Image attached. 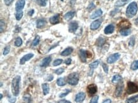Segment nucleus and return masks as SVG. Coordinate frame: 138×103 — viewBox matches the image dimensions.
I'll list each match as a JSON object with an SVG mask.
<instances>
[{
  "label": "nucleus",
  "instance_id": "48",
  "mask_svg": "<svg viewBox=\"0 0 138 103\" xmlns=\"http://www.w3.org/2000/svg\"><path fill=\"white\" fill-rule=\"evenodd\" d=\"M58 103H72L71 102H70V101H67L66 99H62V100H61V101H59Z\"/></svg>",
  "mask_w": 138,
  "mask_h": 103
},
{
  "label": "nucleus",
  "instance_id": "53",
  "mask_svg": "<svg viewBox=\"0 0 138 103\" xmlns=\"http://www.w3.org/2000/svg\"><path fill=\"white\" fill-rule=\"evenodd\" d=\"M135 24H137V25H138V17L137 18H136V20H135Z\"/></svg>",
  "mask_w": 138,
  "mask_h": 103
},
{
  "label": "nucleus",
  "instance_id": "49",
  "mask_svg": "<svg viewBox=\"0 0 138 103\" xmlns=\"http://www.w3.org/2000/svg\"><path fill=\"white\" fill-rule=\"evenodd\" d=\"M53 79H54V76L52 75V74H50V75L48 76L47 80V81H52V80H53Z\"/></svg>",
  "mask_w": 138,
  "mask_h": 103
},
{
  "label": "nucleus",
  "instance_id": "4",
  "mask_svg": "<svg viewBox=\"0 0 138 103\" xmlns=\"http://www.w3.org/2000/svg\"><path fill=\"white\" fill-rule=\"evenodd\" d=\"M79 57L80 59V61L82 62H87V59L90 58L92 57V54L89 51L81 49L79 50Z\"/></svg>",
  "mask_w": 138,
  "mask_h": 103
},
{
  "label": "nucleus",
  "instance_id": "41",
  "mask_svg": "<svg viewBox=\"0 0 138 103\" xmlns=\"http://www.w3.org/2000/svg\"><path fill=\"white\" fill-rule=\"evenodd\" d=\"M98 100H99V96H98V95L94 96L93 97H92V99H91L90 103H97Z\"/></svg>",
  "mask_w": 138,
  "mask_h": 103
},
{
  "label": "nucleus",
  "instance_id": "12",
  "mask_svg": "<svg viewBox=\"0 0 138 103\" xmlns=\"http://www.w3.org/2000/svg\"><path fill=\"white\" fill-rule=\"evenodd\" d=\"M101 23L102 19H97L96 20V21H94V22H92L90 24V29L92 30V31L97 29L100 27V25H101Z\"/></svg>",
  "mask_w": 138,
  "mask_h": 103
},
{
  "label": "nucleus",
  "instance_id": "47",
  "mask_svg": "<svg viewBox=\"0 0 138 103\" xmlns=\"http://www.w3.org/2000/svg\"><path fill=\"white\" fill-rule=\"evenodd\" d=\"M34 13H35V10H34V9H31L29 11H28V15H29V16L31 17V16H32V15H33V14H34Z\"/></svg>",
  "mask_w": 138,
  "mask_h": 103
},
{
  "label": "nucleus",
  "instance_id": "56",
  "mask_svg": "<svg viewBox=\"0 0 138 103\" xmlns=\"http://www.w3.org/2000/svg\"><path fill=\"white\" fill-rule=\"evenodd\" d=\"M61 1H63V0H61Z\"/></svg>",
  "mask_w": 138,
  "mask_h": 103
},
{
  "label": "nucleus",
  "instance_id": "43",
  "mask_svg": "<svg viewBox=\"0 0 138 103\" xmlns=\"http://www.w3.org/2000/svg\"><path fill=\"white\" fill-rule=\"evenodd\" d=\"M102 68H103L104 71L106 74H108V66L106 65V64H104V63L102 64Z\"/></svg>",
  "mask_w": 138,
  "mask_h": 103
},
{
  "label": "nucleus",
  "instance_id": "1",
  "mask_svg": "<svg viewBox=\"0 0 138 103\" xmlns=\"http://www.w3.org/2000/svg\"><path fill=\"white\" fill-rule=\"evenodd\" d=\"M21 76L17 75L13 78L11 84L12 92L14 96H17L19 94L20 91V83H21Z\"/></svg>",
  "mask_w": 138,
  "mask_h": 103
},
{
  "label": "nucleus",
  "instance_id": "23",
  "mask_svg": "<svg viewBox=\"0 0 138 103\" xmlns=\"http://www.w3.org/2000/svg\"><path fill=\"white\" fill-rule=\"evenodd\" d=\"M105 42H106V39L102 36H100L97 40L96 45L98 47H102L105 43Z\"/></svg>",
  "mask_w": 138,
  "mask_h": 103
},
{
  "label": "nucleus",
  "instance_id": "27",
  "mask_svg": "<svg viewBox=\"0 0 138 103\" xmlns=\"http://www.w3.org/2000/svg\"><path fill=\"white\" fill-rule=\"evenodd\" d=\"M122 77L120 75H119V74H115V75L113 76L111 81L113 83H116L120 82V81H122Z\"/></svg>",
  "mask_w": 138,
  "mask_h": 103
},
{
  "label": "nucleus",
  "instance_id": "21",
  "mask_svg": "<svg viewBox=\"0 0 138 103\" xmlns=\"http://www.w3.org/2000/svg\"><path fill=\"white\" fill-rule=\"evenodd\" d=\"M42 89H43V93L44 95H47L48 94H49L50 92V86L47 83H44L42 85Z\"/></svg>",
  "mask_w": 138,
  "mask_h": 103
},
{
  "label": "nucleus",
  "instance_id": "46",
  "mask_svg": "<svg viewBox=\"0 0 138 103\" xmlns=\"http://www.w3.org/2000/svg\"><path fill=\"white\" fill-rule=\"evenodd\" d=\"M16 100H17V99L15 98V97H10L8 101H9L10 103H15V102H16Z\"/></svg>",
  "mask_w": 138,
  "mask_h": 103
},
{
  "label": "nucleus",
  "instance_id": "18",
  "mask_svg": "<svg viewBox=\"0 0 138 103\" xmlns=\"http://www.w3.org/2000/svg\"><path fill=\"white\" fill-rule=\"evenodd\" d=\"M75 11H70L67 12L64 15V19L66 20L67 21H69L70 20H71L75 15Z\"/></svg>",
  "mask_w": 138,
  "mask_h": 103
},
{
  "label": "nucleus",
  "instance_id": "37",
  "mask_svg": "<svg viewBox=\"0 0 138 103\" xmlns=\"http://www.w3.org/2000/svg\"><path fill=\"white\" fill-rule=\"evenodd\" d=\"M62 62H63V60L61 59H58L54 61V62H53V66H57L61 65Z\"/></svg>",
  "mask_w": 138,
  "mask_h": 103
},
{
  "label": "nucleus",
  "instance_id": "30",
  "mask_svg": "<svg viewBox=\"0 0 138 103\" xmlns=\"http://www.w3.org/2000/svg\"><path fill=\"white\" fill-rule=\"evenodd\" d=\"M15 46L16 47H21L22 45V40L21 37H17L15 40V43H14Z\"/></svg>",
  "mask_w": 138,
  "mask_h": 103
},
{
  "label": "nucleus",
  "instance_id": "51",
  "mask_svg": "<svg viewBox=\"0 0 138 103\" xmlns=\"http://www.w3.org/2000/svg\"><path fill=\"white\" fill-rule=\"evenodd\" d=\"M75 3H76V0H71V1H70V5L73 7V6L75 5Z\"/></svg>",
  "mask_w": 138,
  "mask_h": 103
},
{
  "label": "nucleus",
  "instance_id": "13",
  "mask_svg": "<svg viewBox=\"0 0 138 103\" xmlns=\"http://www.w3.org/2000/svg\"><path fill=\"white\" fill-rule=\"evenodd\" d=\"M33 57L34 54H31V53H29V54H26V55H24V56L21 59V60H20V64H21V65H23L27 61H29V60L31 59Z\"/></svg>",
  "mask_w": 138,
  "mask_h": 103
},
{
  "label": "nucleus",
  "instance_id": "38",
  "mask_svg": "<svg viewBox=\"0 0 138 103\" xmlns=\"http://www.w3.org/2000/svg\"><path fill=\"white\" fill-rule=\"evenodd\" d=\"M135 41H136V39H135L134 36H132L131 38H130V40H129V45L131 47H134L135 45Z\"/></svg>",
  "mask_w": 138,
  "mask_h": 103
},
{
  "label": "nucleus",
  "instance_id": "11",
  "mask_svg": "<svg viewBox=\"0 0 138 103\" xmlns=\"http://www.w3.org/2000/svg\"><path fill=\"white\" fill-rule=\"evenodd\" d=\"M123 87H124V85H123V83H119V85L116 86V90L115 91V96L120 97L122 95V92H123Z\"/></svg>",
  "mask_w": 138,
  "mask_h": 103
},
{
  "label": "nucleus",
  "instance_id": "16",
  "mask_svg": "<svg viewBox=\"0 0 138 103\" xmlns=\"http://www.w3.org/2000/svg\"><path fill=\"white\" fill-rule=\"evenodd\" d=\"M115 31V26L113 24H109L104 29V33L106 34H110L113 33Z\"/></svg>",
  "mask_w": 138,
  "mask_h": 103
},
{
  "label": "nucleus",
  "instance_id": "35",
  "mask_svg": "<svg viewBox=\"0 0 138 103\" xmlns=\"http://www.w3.org/2000/svg\"><path fill=\"white\" fill-rule=\"evenodd\" d=\"M23 11H16V14H15V18L17 21H20L21 18L23 17Z\"/></svg>",
  "mask_w": 138,
  "mask_h": 103
},
{
  "label": "nucleus",
  "instance_id": "15",
  "mask_svg": "<svg viewBox=\"0 0 138 103\" xmlns=\"http://www.w3.org/2000/svg\"><path fill=\"white\" fill-rule=\"evenodd\" d=\"M50 22L52 25H55L60 22V15L59 14H56V15L52 16L49 19Z\"/></svg>",
  "mask_w": 138,
  "mask_h": 103
},
{
  "label": "nucleus",
  "instance_id": "33",
  "mask_svg": "<svg viewBox=\"0 0 138 103\" xmlns=\"http://www.w3.org/2000/svg\"><path fill=\"white\" fill-rule=\"evenodd\" d=\"M0 25H1L0 26V32H1V33H2L5 31V29L6 28V24H5V21L1 19L0 21Z\"/></svg>",
  "mask_w": 138,
  "mask_h": 103
},
{
  "label": "nucleus",
  "instance_id": "54",
  "mask_svg": "<svg viewBox=\"0 0 138 103\" xmlns=\"http://www.w3.org/2000/svg\"><path fill=\"white\" fill-rule=\"evenodd\" d=\"M2 98H3V94H0V99H1V100L2 99Z\"/></svg>",
  "mask_w": 138,
  "mask_h": 103
},
{
  "label": "nucleus",
  "instance_id": "24",
  "mask_svg": "<svg viewBox=\"0 0 138 103\" xmlns=\"http://www.w3.org/2000/svg\"><path fill=\"white\" fill-rule=\"evenodd\" d=\"M120 33L122 36H129V34H130V33H131V30H130V28L122 29L120 31Z\"/></svg>",
  "mask_w": 138,
  "mask_h": 103
},
{
  "label": "nucleus",
  "instance_id": "29",
  "mask_svg": "<svg viewBox=\"0 0 138 103\" xmlns=\"http://www.w3.org/2000/svg\"><path fill=\"white\" fill-rule=\"evenodd\" d=\"M23 100L25 103H32V99L29 94H25L23 96Z\"/></svg>",
  "mask_w": 138,
  "mask_h": 103
},
{
  "label": "nucleus",
  "instance_id": "39",
  "mask_svg": "<svg viewBox=\"0 0 138 103\" xmlns=\"http://www.w3.org/2000/svg\"><path fill=\"white\" fill-rule=\"evenodd\" d=\"M10 46H6V47H5V48H4L3 52V55H6L7 54H8V53L10 52Z\"/></svg>",
  "mask_w": 138,
  "mask_h": 103
},
{
  "label": "nucleus",
  "instance_id": "26",
  "mask_svg": "<svg viewBox=\"0 0 138 103\" xmlns=\"http://www.w3.org/2000/svg\"><path fill=\"white\" fill-rule=\"evenodd\" d=\"M56 83H57V85L59 86V87H62V86L66 85V80H65V78H62V77L58 78V79L57 80Z\"/></svg>",
  "mask_w": 138,
  "mask_h": 103
},
{
  "label": "nucleus",
  "instance_id": "14",
  "mask_svg": "<svg viewBox=\"0 0 138 103\" xmlns=\"http://www.w3.org/2000/svg\"><path fill=\"white\" fill-rule=\"evenodd\" d=\"M85 94L83 92L78 93L75 97V102L77 103H81L83 102L85 99Z\"/></svg>",
  "mask_w": 138,
  "mask_h": 103
},
{
  "label": "nucleus",
  "instance_id": "52",
  "mask_svg": "<svg viewBox=\"0 0 138 103\" xmlns=\"http://www.w3.org/2000/svg\"><path fill=\"white\" fill-rule=\"evenodd\" d=\"M20 30H21V28L18 29V27H16V29L15 30V33H18V32H20Z\"/></svg>",
  "mask_w": 138,
  "mask_h": 103
},
{
  "label": "nucleus",
  "instance_id": "5",
  "mask_svg": "<svg viewBox=\"0 0 138 103\" xmlns=\"http://www.w3.org/2000/svg\"><path fill=\"white\" fill-rule=\"evenodd\" d=\"M138 92V86L135 83L132 81H128L127 92L128 94H132Z\"/></svg>",
  "mask_w": 138,
  "mask_h": 103
},
{
  "label": "nucleus",
  "instance_id": "8",
  "mask_svg": "<svg viewBox=\"0 0 138 103\" xmlns=\"http://www.w3.org/2000/svg\"><path fill=\"white\" fill-rule=\"evenodd\" d=\"M25 0H17L15 3V10L16 11H22L25 6Z\"/></svg>",
  "mask_w": 138,
  "mask_h": 103
},
{
  "label": "nucleus",
  "instance_id": "22",
  "mask_svg": "<svg viewBox=\"0 0 138 103\" xmlns=\"http://www.w3.org/2000/svg\"><path fill=\"white\" fill-rule=\"evenodd\" d=\"M130 1H131V0H117V1L115 3V5L116 7H123L126 4H127Z\"/></svg>",
  "mask_w": 138,
  "mask_h": 103
},
{
  "label": "nucleus",
  "instance_id": "32",
  "mask_svg": "<svg viewBox=\"0 0 138 103\" xmlns=\"http://www.w3.org/2000/svg\"><path fill=\"white\" fill-rule=\"evenodd\" d=\"M130 69L133 71H136V70L138 69V60L134 61L132 63L131 66H130Z\"/></svg>",
  "mask_w": 138,
  "mask_h": 103
},
{
  "label": "nucleus",
  "instance_id": "44",
  "mask_svg": "<svg viewBox=\"0 0 138 103\" xmlns=\"http://www.w3.org/2000/svg\"><path fill=\"white\" fill-rule=\"evenodd\" d=\"M14 0H4V2H5V4L6 6H10L11 4L12 3Z\"/></svg>",
  "mask_w": 138,
  "mask_h": 103
},
{
  "label": "nucleus",
  "instance_id": "42",
  "mask_svg": "<svg viewBox=\"0 0 138 103\" xmlns=\"http://www.w3.org/2000/svg\"><path fill=\"white\" fill-rule=\"evenodd\" d=\"M95 7H96V6H95L94 4V3H90L89 4V5L88 6L87 10L89 11H91L94 8H95Z\"/></svg>",
  "mask_w": 138,
  "mask_h": 103
},
{
  "label": "nucleus",
  "instance_id": "25",
  "mask_svg": "<svg viewBox=\"0 0 138 103\" xmlns=\"http://www.w3.org/2000/svg\"><path fill=\"white\" fill-rule=\"evenodd\" d=\"M138 101V95L128 98L126 101V103H136Z\"/></svg>",
  "mask_w": 138,
  "mask_h": 103
},
{
  "label": "nucleus",
  "instance_id": "20",
  "mask_svg": "<svg viewBox=\"0 0 138 103\" xmlns=\"http://www.w3.org/2000/svg\"><path fill=\"white\" fill-rule=\"evenodd\" d=\"M73 52V48H72V47H68V48H66V49L64 50L63 51L61 52V55H62V56H68V55H70Z\"/></svg>",
  "mask_w": 138,
  "mask_h": 103
},
{
  "label": "nucleus",
  "instance_id": "9",
  "mask_svg": "<svg viewBox=\"0 0 138 103\" xmlns=\"http://www.w3.org/2000/svg\"><path fill=\"white\" fill-rule=\"evenodd\" d=\"M51 61H52V57L50 56L46 57L42 60L40 66L42 68H47V67H48L50 65Z\"/></svg>",
  "mask_w": 138,
  "mask_h": 103
},
{
  "label": "nucleus",
  "instance_id": "55",
  "mask_svg": "<svg viewBox=\"0 0 138 103\" xmlns=\"http://www.w3.org/2000/svg\"><path fill=\"white\" fill-rule=\"evenodd\" d=\"M2 86H3V83L2 82H1V87H2Z\"/></svg>",
  "mask_w": 138,
  "mask_h": 103
},
{
  "label": "nucleus",
  "instance_id": "2",
  "mask_svg": "<svg viewBox=\"0 0 138 103\" xmlns=\"http://www.w3.org/2000/svg\"><path fill=\"white\" fill-rule=\"evenodd\" d=\"M138 10L137 4L136 2H132L129 4L126 9V16L128 18H132L137 14Z\"/></svg>",
  "mask_w": 138,
  "mask_h": 103
},
{
  "label": "nucleus",
  "instance_id": "36",
  "mask_svg": "<svg viewBox=\"0 0 138 103\" xmlns=\"http://www.w3.org/2000/svg\"><path fill=\"white\" fill-rule=\"evenodd\" d=\"M70 92H71V90L66 89L63 92L61 93L60 95H59V97H61V98H62V97H66L67 95H68V94L70 93Z\"/></svg>",
  "mask_w": 138,
  "mask_h": 103
},
{
  "label": "nucleus",
  "instance_id": "31",
  "mask_svg": "<svg viewBox=\"0 0 138 103\" xmlns=\"http://www.w3.org/2000/svg\"><path fill=\"white\" fill-rule=\"evenodd\" d=\"M36 1L37 2V3L40 6V7H45L47 6L48 0H36Z\"/></svg>",
  "mask_w": 138,
  "mask_h": 103
},
{
  "label": "nucleus",
  "instance_id": "19",
  "mask_svg": "<svg viewBox=\"0 0 138 103\" xmlns=\"http://www.w3.org/2000/svg\"><path fill=\"white\" fill-rule=\"evenodd\" d=\"M102 15V11L101 9H98L96 11H95L92 15H90V18L91 19H95V18H97V17H101Z\"/></svg>",
  "mask_w": 138,
  "mask_h": 103
},
{
  "label": "nucleus",
  "instance_id": "17",
  "mask_svg": "<svg viewBox=\"0 0 138 103\" xmlns=\"http://www.w3.org/2000/svg\"><path fill=\"white\" fill-rule=\"evenodd\" d=\"M47 21L43 18H40L36 21V28L38 29H42L46 25Z\"/></svg>",
  "mask_w": 138,
  "mask_h": 103
},
{
  "label": "nucleus",
  "instance_id": "28",
  "mask_svg": "<svg viewBox=\"0 0 138 103\" xmlns=\"http://www.w3.org/2000/svg\"><path fill=\"white\" fill-rule=\"evenodd\" d=\"M99 64V61H96L89 64V68H90L91 69H92V71H93V70L94 69L97 68Z\"/></svg>",
  "mask_w": 138,
  "mask_h": 103
},
{
  "label": "nucleus",
  "instance_id": "50",
  "mask_svg": "<svg viewBox=\"0 0 138 103\" xmlns=\"http://www.w3.org/2000/svg\"><path fill=\"white\" fill-rule=\"evenodd\" d=\"M102 103H111V100L109 99H107L104 100Z\"/></svg>",
  "mask_w": 138,
  "mask_h": 103
},
{
  "label": "nucleus",
  "instance_id": "7",
  "mask_svg": "<svg viewBox=\"0 0 138 103\" xmlns=\"http://www.w3.org/2000/svg\"><path fill=\"white\" fill-rule=\"evenodd\" d=\"M87 92L89 93V95H93L96 94L97 91V87L95 84H90V85L87 86Z\"/></svg>",
  "mask_w": 138,
  "mask_h": 103
},
{
  "label": "nucleus",
  "instance_id": "3",
  "mask_svg": "<svg viewBox=\"0 0 138 103\" xmlns=\"http://www.w3.org/2000/svg\"><path fill=\"white\" fill-rule=\"evenodd\" d=\"M79 79H80L79 73H78L75 72L73 73L69 74V75H68V78H67V81H68V83L70 85L75 86L78 83Z\"/></svg>",
  "mask_w": 138,
  "mask_h": 103
},
{
  "label": "nucleus",
  "instance_id": "10",
  "mask_svg": "<svg viewBox=\"0 0 138 103\" xmlns=\"http://www.w3.org/2000/svg\"><path fill=\"white\" fill-rule=\"evenodd\" d=\"M78 28V23L77 21H72L69 24V32L75 33Z\"/></svg>",
  "mask_w": 138,
  "mask_h": 103
},
{
  "label": "nucleus",
  "instance_id": "40",
  "mask_svg": "<svg viewBox=\"0 0 138 103\" xmlns=\"http://www.w3.org/2000/svg\"><path fill=\"white\" fill-rule=\"evenodd\" d=\"M64 72V69H63L62 68H58L54 71V73H55L56 74H57V75H61V74L63 73Z\"/></svg>",
  "mask_w": 138,
  "mask_h": 103
},
{
  "label": "nucleus",
  "instance_id": "45",
  "mask_svg": "<svg viewBox=\"0 0 138 103\" xmlns=\"http://www.w3.org/2000/svg\"><path fill=\"white\" fill-rule=\"evenodd\" d=\"M71 62H72V59L71 58H68L67 59L66 61H64V63L66 64V65H70L71 64Z\"/></svg>",
  "mask_w": 138,
  "mask_h": 103
},
{
  "label": "nucleus",
  "instance_id": "6",
  "mask_svg": "<svg viewBox=\"0 0 138 103\" xmlns=\"http://www.w3.org/2000/svg\"><path fill=\"white\" fill-rule=\"evenodd\" d=\"M120 54L119 53H115V54H112L110 56L108 57L107 59V62L108 64H113L117 61L120 59Z\"/></svg>",
  "mask_w": 138,
  "mask_h": 103
},
{
  "label": "nucleus",
  "instance_id": "34",
  "mask_svg": "<svg viewBox=\"0 0 138 103\" xmlns=\"http://www.w3.org/2000/svg\"><path fill=\"white\" fill-rule=\"evenodd\" d=\"M40 37L39 35H36L35 36V38L34 39L33 41H32V46L34 47H36L40 43Z\"/></svg>",
  "mask_w": 138,
  "mask_h": 103
}]
</instances>
